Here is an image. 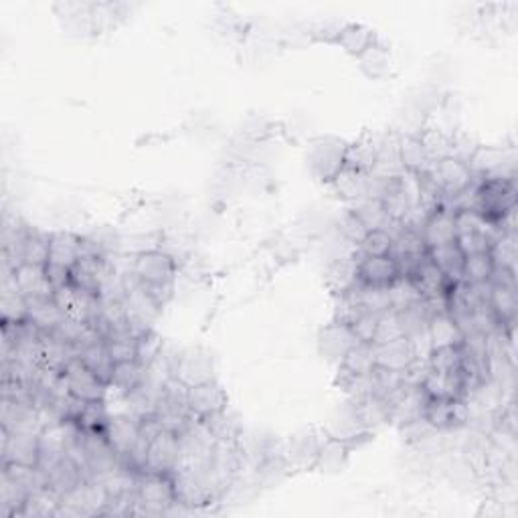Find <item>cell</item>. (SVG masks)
I'll return each instance as SVG.
<instances>
[{
  "label": "cell",
  "mask_w": 518,
  "mask_h": 518,
  "mask_svg": "<svg viewBox=\"0 0 518 518\" xmlns=\"http://www.w3.org/2000/svg\"><path fill=\"white\" fill-rule=\"evenodd\" d=\"M476 211L484 219L502 227L504 221L516 211V184L508 177H482L478 174ZM504 229V227H502Z\"/></svg>",
  "instance_id": "cell-1"
},
{
  "label": "cell",
  "mask_w": 518,
  "mask_h": 518,
  "mask_svg": "<svg viewBox=\"0 0 518 518\" xmlns=\"http://www.w3.org/2000/svg\"><path fill=\"white\" fill-rule=\"evenodd\" d=\"M177 506L174 482L171 474H146L138 476L136 498L132 514H164Z\"/></svg>",
  "instance_id": "cell-2"
},
{
  "label": "cell",
  "mask_w": 518,
  "mask_h": 518,
  "mask_svg": "<svg viewBox=\"0 0 518 518\" xmlns=\"http://www.w3.org/2000/svg\"><path fill=\"white\" fill-rule=\"evenodd\" d=\"M348 142L335 136H324L314 140L308 150V169L320 182H332V179L345 169Z\"/></svg>",
  "instance_id": "cell-3"
},
{
  "label": "cell",
  "mask_w": 518,
  "mask_h": 518,
  "mask_svg": "<svg viewBox=\"0 0 518 518\" xmlns=\"http://www.w3.org/2000/svg\"><path fill=\"white\" fill-rule=\"evenodd\" d=\"M179 265L169 252L164 249H148L132 255V265H130V274H132L142 285H156V284H174Z\"/></svg>",
  "instance_id": "cell-4"
},
{
  "label": "cell",
  "mask_w": 518,
  "mask_h": 518,
  "mask_svg": "<svg viewBox=\"0 0 518 518\" xmlns=\"http://www.w3.org/2000/svg\"><path fill=\"white\" fill-rule=\"evenodd\" d=\"M67 391L79 401H106L108 385L83 365L81 358H71L61 371Z\"/></svg>",
  "instance_id": "cell-5"
},
{
  "label": "cell",
  "mask_w": 518,
  "mask_h": 518,
  "mask_svg": "<svg viewBox=\"0 0 518 518\" xmlns=\"http://www.w3.org/2000/svg\"><path fill=\"white\" fill-rule=\"evenodd\" d=\"M428 172L430 177L436 181L446 201L456 199L458 194L464 192L476 179V174L471 172L470 164L460 159H453V156L433 162Z\"/></svg>",
  "instance_id": "cell-6"
},
{
  "label": "cell",
  "mask_w": 518,
  "mask_h": 518,
  "mask_svg": "<svg viewBox=\"0 0 518 518\" xmlns=\"http://www.w3.org/2000/svg\"><path fill=\"white\" fill-rule=\"evenodd\" d=\"M181 458V438L172 431H161L148 443L146 468L142 474H174Z\"/></svg>",
  "instance_id": "cell-7"
},
{
  "label": "cell",
  "mask_w": 518,
  "mask_h": 518,
  "mask_svg": "<svg viewBox=\"0 0 518 518\" xmlns=\"http://www.w3.org/2000/svg\"><path fill=\"white\" fill-rule=\"evenodd\" d=\"M39 433L33 431H8L3 428V464L39 466Z\"/></svg>",
  "instance_id": "cell-8"
},
{
  "label": "cell",
  "mask_w": 518,
  "mask_h": 518,
  "mask_svg": "<svg viewBox=\"0 0 518 518\" xmlns=\"http://www.w3.org/2000/svg\"><path fill=\"white\" fill-rule=\"evenodd\" d=\"M189 411L199 420H209L227 409V393L215 378L189 387Z\"/></svg>",
  "instance_id": "cell-9"
},
{
  "label": "cell",
  "mask_w": 518,
  "mask_h": 518,
  "mask_svg": "<svg viewBox=\"0 0 518 518\" xmlns=\"http://www.w3.org/2000/svg\"><path fill=\"white\" fill-rule=\"evenodd\" d=\"M373 357L375 367L401 373H405L407 368L413 367L420 360L415 342L407 337L383 342V345H373Z\"/></svg>",
  "instance_id": "cell-10"
},
{
  "label": "cell",
  "mask_w": 518,
  "mask_h": 518,
  "mask_svg": "<svg viewBox=\"0 0 518 518\" xmlns=\"http://www.w3.org/2000/svg\"><path fill=\"white\" fill-rule=\"evenodd\" d=\"M104 436L126 466L128 456L134 451L138 441H140V418H136L132 413L109 418Z\"/></svg>",
  "instance_id": "cell-11"
},
{
  "label": "cell",
  "mask_w": 518,
  "mask_h": 518,
  "mask_svg": "<svg viewBox=\"0 0 518 518\" xmlns=\"http://www.w3.org/2000/svg\"><path fill=\"white\" fill-rule=\"evenodd\" d=\"M172 377L187 387L215 378L212 377L211 358L202 350H189V353H181V357H172Z\"/></svg>",
  "instance_id": "cell-12"
},
{
  "label": "cell",
  "mask_w": 518,
  "mask_h": 518,
  "mask_svg": "<svg viewBox=\"0 0 518 518\" xmlns=\"http://www.w3.org/2000/svg\"><path fill=\"white\" fill-rule=\"evenodd\" d=\"M358 280L368 285H378V288H388L395 280L401 277L399 264L393 255L381 257H363L358 252Z\"/></svg>",
  "instance_id": "cell-13"
},
{
  "label": "cell",
  "mask_w": 518,
  "mask_h": 518,
  "mask_svg": "<svg viewBox=\"0 0 518 518\" xmlns=\"http://www.w3.org/2000/svg\"><path fill=\"white\" fill-rule=\"evenodd\" d=\"M421 237L428 249L441 247L453 243L458 237V227H456V212L450 209H438L428 215V219L423 221L421 225Z\"/></svg>",
  "instance_id": "cell-14"
},
{
  "label": "cell",
  "mask_w": 518,
  "mask_h": 518,
  "mask_svg": "<svg viewBox=\"0 0 518 518\" xmlns=\"http://www.w3.org/2000/svg\"><path fill=\"white\" fill-rule=\"evenodd\" d=\"M15 284L18 292H21L26 300H45L53 298L55 288L47 275V270L41 265L21 264L15 267Z\"/></svg>",
  "instance_id": "cell-15"
},
{
  "label": "cell",
  "mask_w": 518,
  "mask_h": 518,
  "mask_svg": "<svg viewBox=\"0 0 518 518\" xmlns=\"http://www.w3.org/2000/svg\"><path fill=\"white\" fill-rule=\"evenodd\" d=\"M79 247L81 235L73 233V231H53L49 237V264L45 267L71 274L73 265L79 259Z\"/></svg>",
  "instance_id": "cell-16"
},
{
  "label": "cell",
  "mask_w": 518,
  "mask_h": 518,
  "mask_svg": "<svg viewBox=\"0 0 518 518\" xmlns=\"http://www.w3.org/2000/svg\"><path fill=\"white\" fill-rule=\"evenodd\" d=\"M407 277H411L415 288L421 292L423 300L438 298V295L448 294V288L453 284L448 280L446 274H443L440 267L431 262L430 255H425Z\"/></svg>",
  "instance_id": "cell-17"
},
{
  "label": "cell",
  "mask_w": 518,
  "mask_h": 518,
  "mask_svg": "<svg viewBox=\"0 0 518 518\" xmlns=\"http://www.w3.org/2000/svg\"><path fill=\"white\" fill-rule=\"evenodd\" d=\"M357 338L353 330L347 324H340L332 320L326 328L320 332V353L326 357L332 363L340 365L342 358L347 357L350 348L357 345Z\"/></svg>",
  "instance_id": "cell-18"
},
{
  "label": "cell",
  "mask_w": 518,
  "mask_h": 518,
  "mask_svg": "<svg viewBox=\"0 0 518 518\" xmlns=\"http://www.w3.org/2000/svg\"><path fill=\"white\" fill-rule=\"evenodd\" d=\"M488 306L494 312V316L501 322V326L513 335L514 318H516V285L494 284L490 282L488 290Z\"/></svg>",
  "instance_id": "cell-19"
},
{
  "label": "cell",
  "mask_w": 518,
  "mask_h": 518,
  "mask_svg": "<svg viewBox=\"0 0 518 518\" xmlns=\"http://www.w3.org/2000/svg\"><path fill=\"white\" fill-rule=\"evenodd\" d=\"M381 142H383L381 136L365 132L363 136L357 138L355 142H350L347 146L345 166H348V169L371 174L373 169H375V164H377L378 150H381Z\"/></svg>",
  "instance_id": "cell-20"
},
{
  "label": "cell",
  "mask_w": 518,
  "mask_h": 518,
  "mask_svg": "<svg viewBox=\"0 0 518 518\" xmlns=\"http://www.w3.org/2000/svg\"><path fill=\"white\" fill-rule=\"evenodd\" d=\"M397 150H399V162L405 172L423 174L431 169L433 162L418 134H401L397 140Z\"/></svg>",
  "instance_id": "cell-21"
},
{
  "label": "cell",
  "mask_w": 518,
  "mask_h": 518,
  "mask_svg": "<svg viewBox=\"0 0 518 518\" xmlns=\"http://www.w3.org/2000/svg\"><path fill=\"white\" fill-rule=\"evenodd\" d=\"M326 284L335 295L347 294L358 284V255H342L328 267Z\"/></svg>",
  "instance_id": "cell-22"
},
{
  "label": "cell",
  "mask_w": 518,
  "mask_h": 518,
  "mask_svg": "<svg viewBox=\"0 0 518 518\" xmlns=\"http://www.w3.org/2000/svg\"><path fill=\"white\" fill-rule=\"evenodd\" d=\"M330 187L335 189L338 199L350 202V205H357L358 201L368 197V174L345 166V169L332 179Z\"/></svg>",
  "instance_id": "cell-23"
},
{
  "label": "cell",
  "mask_w": 518,
  "mask_h": 518,
  "mask_svg": "<svg viewBox=\"0 0 518 518\" xmlns=\"http://www.w3.org/2000/svg\"><path fill=\"white\" fill-rule=\"evenodd\" d=\"M428 338H430L431 348L460 347L461 342H464V332L460 330L456 320H453L448 312H443V314H433V316H430Z\"/></svg>",
  "instance_id": "cell-24"
},
{
  "label": "cell",
  "mask_w": 518,
  "mask_h": 518,
  "mask_svg": "<svg viewBox=\"0 0 518 518\" xmlns=\"http://www.w3.org/2000/svg\"><path fill=\"white\" fill-rule=\"evenodd\" d=\"M377 43L378 39H377L375 31H371L365 25H342L338 39H337V45H340L342 49H345L348 55H353V57L357 59Z\"/></svg>",
  "instance_id": "cell-25"
},
{
  "label": "cell",
  "mask_w": 518,
  "mask_h": 518,
  "mask_svg": "<svg viewBox=\"0 0 518 518\" xmlns=\"http://www.w3.org/2000/svg\"><path fill=\"white\" fill-rule=\"evenodd\" d=\"M79 358L83 360V365H86L89 371H94L101 381L109 385V378H112V371H114V363L108 355L106 340H96V342H89V345L86 347H81Z\"/></svg>",
  "instance_id": "cell-26"
},
{
  "label": "cell",
  "mask_w": 518,
  "mask_h": 518,
  "mask_svg": "<svg viewBox=\"0 0 518 518\" xmlns=\"http://www.w3.org/2000/svg\"><path fill=\"white\" fill-rule=\"evenodd\" d=\"M26 302H29V320L43 332H55L59 324L65 320L63 312L59 310L53 298L26 300Z\"/></svg>",
  "instance_id": "cell-27"
},
{
  "label": "cell",
  "mask_w": 518,
  "mask_h": 518,
  "mask_svg": "<svg viewBox=\"0 0 518 518\" xmlns=\"http://www.w3.org/2000/svg\"><path fill=\"white\" fill-rule=\"evenodd\" d=\"M430 259L436 264L440 270L446 274V277L450 282H460L461 280V265H464V255L458 249L456 242L441 245V247H433L428 252Z\"/></svg>",
  "instance_id": "cell-28"
},
{
  "label": "cell",
  "mask_w": 518,
  "mask_h": 518,
  "mask_svg": "<svg viewBox=\"0 0 518 518\" xmlns=\"http://www.w3.org/2000/svg\"><path fill=\"white\" fill-rule=\"evenodd\" d=\"M144 381V367L138 360H130V363H118L114 365L112 378H109V388H116L122 395L132 393Z\"/></svg>",
  "instance_id": "cell-29"
},
{
  "label": "cell",
  "mask_w": 518,
  "mask_h": 518,
  "mask_svg": "<svg viewBox=\"0 0 518 518\" xmlns=\"http://www.w3.org/2000/svg\"><path fill=\"white\" fill-rule=\"evenodd\" d=\"M488 255L498 270L516 272V231H504V233L490 245Z\"/></svg>",
  "instance_id": "cell-30"
},
{
  "label": "cell",
  "mask_w": 518,
  "mask_h": 518,
  "mask_svg": "<svg viewBox=\"0 0 518 518\" xmlns=\"http://www.w3.org/2000/svg\"><path fill=\"white\" fill-rule=\"evenodd\" d=\"M112 415L106 409V401H88L79 411L76 423L86 433H104Z\"/></svg>",
  "instance_id": "cell-31"
},
{
  "label": "cell",
  "mask_w": 518,
  "mask_h": 518,
  "mask_svg": "<svg viewBox=\"0 0 518 518\" xmlns=\"http://www.w3.org/2000/svg\"><path fill=\"white\" fill-rule=\"evenodd\" d=\"M350 209L357 212V217L363 221L368 231L385 229L388 225L383 201L378 197H365L363 201H358L357 205H353Z\"/></svg>",
  "instance_id": "cell-32"
},
{
  "label": "cell",
  "mask_w": 518,
  "mask_h": 518,
  "mask_svg": "<svg viewBox=\"0 0 518 518\" xmlns=\"http://www.w3.org/2000/svg\"><path fill=\"white\" fill-rule=\"evenodd\" d=\"M492 274H494V264L488 254L464 257V265H461V282L488 284L492 280Z\"/></svg>",
  "instance_id": "cell-33"
},
{
  "label": "cell",
  "mask_w": 518,
  "mask_h": 518,
  "mask_svg": "<svg viewBox=\"0 0 518 518\" xmlns=\"http://www.w3.org/2000/svg\"><path fill=\"white\" fill-rule=\"evenodd\" d=\"M106 348L114 365L136 360V337L130 330H119L109 335L106 338Z\"/></svg>",
  "instance_id": "cell-34"
},
{
  "label": "cell",
  "mask_w": 518,
  "mask_h": 518,
  "mask_svg": "<svg viewBox=\"0 0 518 518\" xmlns=\"http://www.w3.org/2000/svg\"><path fill=\"white\" fill-rule=\"evenodd\" d=\"M428 368L443 375L458 373L461 368V345L431 348L428 355Z\"/></svg>",
  "instance_id": "cell-35"
},
{
  "label": "cell",
  "mask_w": 518,
  "mask_h": 518,
  "mask_svg": "<svg viewBox=\"0 0 518 518\" xmlns=\"http://www.w3.org/2000/svg\"><path fill=\"white\" fill-rule=\"evenodd\" d=\"M350 368L355 375H371L375 371V357H373V345L367 342H357V345L348 350L342 363Z\"/></svg>",
  "instance_id": "cell-36"
},
{
  "label": "cell",
  "mask_w": 518,
  "mask_h": 518,
  "mask_svg": "<svg viewBox=\"0 0 518 518\" xmlns=\"http://www.w3.org/2000/svg\"><path fill=\"white\" fill-rule=\"evenodd\" d=\"M360 67L367 73L368 78L373 79H381L388 73V67H391V59H388V49H385L381 43L373 45L371 49L367 53H363L358 57Z\"/></svg>",
  "instance_id": "cell-37"
},
{
  "label": "cell",
  "mask_w": 518,
  "mask_h": 518,
  "mask_svg": "<svg viewBox=\"0 0 518 518\" xmlns=\"http://www.w3.org/2000/svg\"><path fill=\"white\" fill-rule=\"evenodd\" d=\"M391 249H393V237L387 229L368 231L363 242L357 245V252L363 257L391 255Z\"/></svg>",
  "instance_id": "cell-38"
},
{
  "label": "cell",
  "mask_w": 518,
  "mask_h": 518,
  "mask_svg": "<svg viewBox=\"0 0 518 518\" xmlns=\"http://www.w3.org/2000/svg\"><path fill=\"white\" fill-rule=\"evenodd\" d=\"M162 350H164L162 337L154 328H146L142 335L136 338V360L142 367L150 365Z\"/></svg>",
  "instance_id": "cell-39"
},
{
  "label": "cell",
  "mask_w": 518,
  "mask_h": 518,
  "mask_svg": "<svg viewBox=\"0 0 518 518\" xmlns=\"http://www.w3.org/2000/svg\"><path fill=\"white\" fill-rule=\"evenodd\" d=\"M337 229L338 233L347 239L350 245H358L363 242L365 235L368 233V229L365 227L363 221L357 217V212L353 209H347L342 215L337 219Z\"/></svg>",
  "instance_id": "cell-40"
},
{
  "label": "cell",
  "mask_w": 518,
  "mask_h": 518,
  "mask_svg": "<svg viewBox=\"0 0 518 518\" xmlns=\"http://www.w3.org/2000/svg\"><path fill=\"white\" fill-rule=\"evenodd\" d=\"M401 337H405L401 314H399V312H395V310H387V312H383L381 316H378L377 337H375V342H373V345H383V342L395 340V338H401Z\"/></svg>",
  "instance_id": "cell-41"
},
{
  "label": "cell",
  "mask_w": 518,
  "mask_h": 518,
  "mask_svg": "<svg viewBox=\"0 0 518 518\" xmlns=\"http://www.w3.org/2000/svg\"><path fill=\"white\" fill-rule=\"evenodd\" d=\"M456 245L464 257L488 254L492 242L482 233V231H466V233H458Z\"/></svg>",
  "instance_id": "cell-42"
},
{
  "label": "cell",
  "mask_w": 518,
  "mask_h": 518,
  "mask_svg": "<svg viewBox=\"0 0 518 518\" xmlns=\"http://www.w3.org/2000/svg\"><path fill=\"white\" fill-rule=\"evenodd\" d=\"M378 316L381 314L373 312H360L358 316L350 322V330L358 342H367V345H373L377 337V326H378Z\"/></svg>",
  "instance_id": "cell-43"
}]
</instances>
